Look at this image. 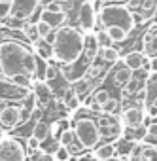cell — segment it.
Instances as JSON below:
<instances>
[{
    "mask_svg": "<svg viewBox=\"0 0 157 161\" xmlns=\"http://www.w3.org/2000/svg\"><path fill=\"white\" fill-rule=\"evenodd\" d=\"M110 72H112V80H114V84H116L117 87H123L125 84H129V82H131V78H133V70H129V68L123 64V61H117L116 64H112Z\"/></svg>",
    "mask_w": 157,
    "mask_h": 161,
    "instance_id": "cell-13",
    "label": "cell"
},
{
    "mask_svg": "<svg viewBox=\"0 0 157 161\" xmlns=\"http://www.w3.org/2000/svg\"><path fill=\"white\" fill-rule=\"evenodd\" d=\"M72 129L76 133V138L85 150H95L100 142H102V135L99 131V125L95 121V118L89 116H76L72 121Z\"/></svg>",
    "mask_w": 157,
    "mask_h": 161,
    "instance_id": "cell-4",
    "label": "cell"
},
{
    "mask_svg": "<svg viewBox=\"0 0 157 161\" xmlns=\"http://www.w3.org/2000/svg\"><path fill=\"white\" fill-rule=\"evenodd\" d=\"M119 161H121V159H119Z\"/></svg>",
    "mask_w": 157,
    "mask_h": 161,
    "instance_id": "cell-47",
    "label": "cell"
},
{
    "mask_svg": "<svg viewBox=\"0 0 157 161\" xmlns=\"http://www.w3.org/2000/svg\"><path fill=\"white\" fill-rule=\"evenodd\" d=\"M19 125H21L19 106H15L12 103H0V129L14 131Z\"/></svg>",
    "mask_w": 157,
    "mask_h": 161,
    "instance_id": "cell-9",
    "label": "cell"
},
{
    "mask_svg": "<svg viewBox=\"0 0 157 161\" xmlns=\"http://www.w3.org/2000/svg\"><path fill=\"white\" fill-rule=\"evenodd\" d=\"M140 44H142V49H144V53L148 57H155L157 55V34H153L149 29L140 38Z\"/></svg>",
    "mask_w": 157,
    "mask_h": 161,
    "instance_id": "cell-18",
    "label": "cell"
},
{
    "mask_svg": "<svg viewBox=\"0 0 157 161\" xmlns=\"http://www.w3.org/2000/svg\"><path fill=\"white\" fill-rule=\"evenodd\" d=\"M127 161H157V144L155 142H146L138 140L129 153Z\"/></svg>",
    "mask_w": 157,
    "mask_h": 161,
    "instance_id": "cell-11",
    "label": "cell"
},
{
    "mask_svg": "<svg viewBox=\"0 0 157 161\" xmlns=\"http://www.w3.org/2000/svg\"><path fill=\"white\" fill-rule=\"evenodd\" d=\"M57 140H59V144H61V146L68 148V146H70V144H74L78 138H76V133H74V129H72V127H64V129L61 131V135L57 136Z\"/></svg>",
    "mask_w": 157,
    "mask_h": 161,
    "instance_id": "cell-26",
    "label": "cell"
},
{
    "mask_svg": "<svg viewBox=\"0 0 157 161\" xmlns=\"http://www.w3.org/2000/svg\"><path fill=\"white\" fill-rule=\"evenodd\" d=\"M30 91L32 89L17 86L14 80L0 76V103H21L23 99H27Z\"/></svg>",
    "mask_w": 157,
    "mask_h": 161,
    "instance_id": "cell-8",
    "label": "cell"
},
{
    "mask_svg": "<svg viewBox=\"0 0 157 161\" xmlns=\"http://www.w3.org/2000/svg\"><path fill=\"white\" fill-rule=\"evenodd\" d=\"M44 114H46V108L42 104H36L34 110H32V116H30V121L36 123V121H42L44 119Z\"/></svg>",
    "mask_w": 157,
    "mask_h": 161,
    "instance_id": "cell-35",
    "label": "cell"
},
{
    "mask_svg": "<svg viewBox=\"0 0 157 161\" xmlns=\"http://www.w3.org/2000/svg\"><path fill=\"white\" fill-rule=\"evenodd\" d=\"M42 2H44V0H42Z\"/></svg>",
    "mask_w": 157,
    "mask_h": 161,
    "instance_id": "cell-46",
    "label": "cell"
},
{
    "mask_svg": "<svg viewBox=\"0 0 157 161\" xmlns=\"http://www.w3.org/2000/svg\"><path fill=\"white\" fill-rule=\"evenodd\" d=\"M97 125H99V131L102 135V138H106L108 142H116L123 136L125 133V127L121 123V118L117 114H102L99 112L97 116H93Z\"/></svg>",
    "mask_w": 157,
    "mask_h": 161,
    "instance_id": "cell-5",
    "label": "cell"
},
{
    "mask_svg": "<svg viewBox=\"0 0 157 161\" xmlns=\"http://www.w3.org/2000/svg\"><path fill=\"white\" fill-rule=\"evenodd\" d=\"M99 57H100L104 63H108V64L112 66V64H116V63L119 61V51H117L114 46H110V47H100Z\"/></svg>",
    "mask_w": 157,
    "mask_h": 161,
    "instance_id": "cell-25",
    "label": "cell"
},
{
    "mask_svg": "<svg viewBox=\"0 0 157 161\" xmlns=\"http://www.w3.org/2000/svg\"><path fill=\"white\" fill-rule=\"evenodd\" d=\"M97 23L100 25V29L106 27H121L127 32H133L134 27V19H133V10L127 8V4H104L99 12H97Z\"/></svg>",
    "mask_w": 157,
    "mask_h": 161,
    "instance_id": "cell-3",
    "label": "cell"
},
{
    "mask_svg": "<svg viewBox=\"0 0 157 161\" xmlns=\"http://www.w3.org/2000/svg\"><path fill=\"white\" fill-rule=\"evenodd\" d=\"M104 31H106V34L110 36V40H112L114 44H121V42H125V40L129 38V34H131V32H127V31L121 29V27H106Z\"/></svg>",
    "mask_w": 157,
    "mask_h": 161,
    "instance_id": "cell-24",
    "label": "cell"
},
{
    "mask_svg": "<svg viewBox=\"0 0 157 161\" xmlns=\"http://www.w3.org/2000/svg\"><path fill=\"white\" fill-rule=\"evenodd\" d=\"M36 161H55V159H53L51 153H44V155H42L40 159H36Z\"/></svg>",
    "mask_w": 157,
    "mask_h": 161,
    "instance_id": "cell-41",
    "label": "cell"
},
{
    "mask_svg": "<svg viewBox=\"0 0 157 161\" xmlns=\"http://www.w3.org/2000/svg\"><path fill=\"white\" fill-rule=\"evenodd\" d=\"M53 159L55 161H70L72 159V155H70V152H68V148H64V146H57V150L53 152Z\"/></svg>",
    "mask_w": 157,
    "mask_h": 161,
    "instance_id": "cell-32",
    "label": "cell"
},
{
    "mask_svg": "<svg viewBox=\"0 0 157 161\" xmlns=\"http://www.w3.org/2000/svg\"><path fill=\"white\" fill-rule=\"evenodd\" d=\"M144 86H146V82H142V80H138V78L133 76V78H131V82L125 84V86L121 87V93H123L125 99H131V97H136L138 91H140Z\"/></svg>",
    "mask_w": 157,
    "mask_h": 161,
    "instance_id": "cell-21",
    "label": "cell"
},
{
    "mask_svg": "<svg viewBox=\"0 0 157 161\" xmlns=\"http://www.w3.org/2000/svg\"><path fill=\"white\" fill-rule=\"evenodd\" d=\"M85 32L72 25H62L55 29L53 40V61L59 64H72L84 53Z\"/></svg>",
    "mask_w": 157,
    "mask_h": 161,
    "instance_id": "cell-2",
    "label": "cell"
},
{
    "mask_svg": "<svg viewBox=\"0 0 157 161\" xmlns=\"http://www.w3.org/2000/svg\"><path fill=\"white\" fill-rule=\"evenodd\" d=\"M29 153L25 144L10 135L0 136V161H27Z\"/></svg>",
    "mask_w": 157,
    "mask_h": 161,
    "instance_id": "cell-6",
    "label": "cell"
},
{
    "mask_svg": "<svg viewBox=\"0 0 157 161\" xmlns=\"http://www.w3.org/2000/svg\"><path fill=\"white\" fill-rule=\"evenodd\" d=\"M0 72L6 78L25 74L36 80V53L30 46L17 40L0 42Z\"/></svg>",
    "mask_w": 157,
    "mask_h": 161,
    "instance_id": "cell-1",
    "label": "cell"
},
{
    "mask_svg": "<svg viewBox=\"0 0 157 161\" xmlns=\"http://www.w3.org/2000/svg\"><path fill=\"white\" fill-rule=\"evenodd\" d=\"M42 0H12V15L21 21H30V17L38 12Z\"/></svg>",
    "mask_w": 157,
    "mask_h": 161,
    "instance_id": "cell-10",
    "label": "cell"
},
{
    "mask_svg": "<svg viewBox=\"0 0 157 161\" xmlns=\"http://www.w3.org/2000/svg\"><path fill=\"white\" fill-rule=\"evenodd\" d=\"M32 49H34V53H36L38 57H42L44 61H53V46H51L47 40L40 38L38 42L32 44Z\"/></svg>",
    "mask_w": 157,
    "mask_h": 161,
    "instance_id": "cell-20",
    "label": "cell"
},
{
    "mask_svg": "<svg viewBox=\"0 0 157 161\" xmlns=\"http://www.w3.org/2000/svg\"><path fill=\"white\" fill-rule=\"evenodd\" d=\"M149 63H151V72H157V55L149 57Z\"/></svg>",
    "mask_w": 157,
    "mask_h": 161,
    "instance_id": "cell-40",
    "label": "cell"
},
{
    "mask_svg": "<svg viewBox=\"0 0 157 161\" xmlns=\"http://www.w3.org/2000/svg\"><path fill=\"white\" fill-rule=\"evenodd\" d=\"M25 148H27V153H30V152H34V150H40V148H42V142H40L36 136L29 135V136H27V142H25Z\"/></svg>",
    "mask_w": 157,
    "mask_h": 161,
    "instance_id": "cell-34",
    "label": "cell"
},
{
    "mask_svg": "<svg viewBox=\"0 0 157 161\" xmlns=\"http://www.w3.org/2000/svg\"><path fill=\"white\" fill-rule=\"evenodd\" d=\"M30 135H32V136H36V138L44 144L47 138H51V135H49V123H46L44 119H42V121H36V123L32 125Z\"/></svg>",
    "mask_w": 157,
    "mask_h": 161,
    "instance_id": "cell-22",
    "label": "cell"
},
{
    "mask_svg": "<svg viewBox=\"0 0 157 161\" xmlns=\"http://www.w3.org/2000/svg\"><path fill=\"white\" fill-rule=\"evenodd\" d=\"M91 152H93V155H95L97 161H110V159L116 157V146H114V142H104V144L100 142Z\"/></svg>",
    "mask_w": 157,
    "mask_h": 161,
    "instance_id": "cell-17",
    "label": "cell"
},
{
    "mask_svg": "<svg viewBox=\"0 0 157 161\" xmlns=\"http://www.w3.org/2000/svg\"><path fill=\"white\" fill-rule=\"evenodd\" d=\"M44 10H47V12H62V6L57 2V0H49V2L44 4Z\"/></svg>",
    "mask_w": 157,
    "mask_h": 161,
    "instance_id": "cell-39",
    "label": "cell"
},
{
    "mask_svg": "<svg viewBox=\"0 0 157 161\" xmlns=\"http://www.w3.org/2000/svg\"><path fill=\"white\" fill-rule=\"evenodd\" d=\"M146 136L148 138H157V119L153 118V121L146 127Z\"/></svg>",
    "mask_w": 157,
    "mask_h": 161,
    "instance_id": "cell-38",
    "label": "cell"
},
{
    "mask_svg": "<svg viewBox=\"0 0 157 161\" xmlns=\"http://www.w3.org/2000/svg\"><path fill=\"white\" fill-rule=\"evenodd\" d=\"M12 15V2H0V19Z\"/></svg>",
    "mask_w": 157,
    "mask_h": 161,
    "instance_id": "cell-37",
    "label": "cell"
},
{
    "mask_svg": "<svg viewBox=\"0 0 157 161\" xmlns=\"http://www.w3.org/2000/svg\"><path fill=\"white\" fill-rule=\"evenodd\" d=\"M121 123L125 127V131H133V129H140L144 127V118H146V108L142 103H127L125 106H121Z\"/></svg>",
    "mask_w": 157,
    "mask_h": 161,
    "instance_id": "cell-7",
    "label": "cell"
},
{
    "mask_svg": "<svg viewBox=\"0 0 157 161\" xmlns=\"http://www.w3.org/2000/svg\"><path fill=\"white\" fill-rule=\"evenodd\" d=\"M72 91L80 97V99H85L87 95H91L93 84L89 82L85 76H82V78H78V80H74V82H72Z\"/></svg>",
    "mask_w": 157,
    "mask_h": 161,
    "instance_id": "cell-19",
    "label": "cell"
},
{
    "mask_svg": "<svg viewBox=\"0 0 157 161\" xmlns=\"http://www.w3.org/2000/svg\"><path fill=\"white\" fill-rule=\"evenodd\" d=\"M36 25H38V32H40V38H44V40H47V38L53 34V31H55V29H51V27H49L46 21H40V19L36 21Z\"/></svg>",
    "mask_w": 157,
    "mask_h": 161,
    "instance_id": "cell-33",
    "label": "cell"
},
{
    "mask_svg": "<svg viewBox=\"0 0 157 161\" xmlns=\"http://www.w3.org/2000/svg\"><path fill=\"white\" fill-rule=\"evenodd\" d=\"M155 119H157V116H155Z\"/></svg>",
    "mask_w": 157,
    "mask_h": 161,
    "instance_id": "cell-45",
    "label": "cell"
},
{
    "mask_svg": "<svg viewBox=\"0 0 157 161\" xmlns=\"http://www.w3.org/2000/svg\"><path fill=\"white\" fill-rule=\"evenodd\" d=\"M112 95H110V91H106V89H97L95 93H93V106L91 108H99V106H102L108 99H110Z\"/></svg>",
    "mask_w": 157,
    "mask_h": 161,
    "instance_id": "cell-28",
    "label": "cell"
},
{
    "mask_svg": "<svg viewBox=\"0 0 157 161\" xmlns=\"http://www.w3.org/2000/svg\"><path fill=\"white\" fill-rule=\"evenodd\" d=\"M95 38H97V42H99V46H100V47H110V46H114V42L110 40V36L106 34V31H104V29L97 31V32H95Z\"/></svg>",
    "mask_w": 157,
    "mask_h": 161,
    "instance_id": "cell-30",
    "label": "cell"
},
{
    "mask_svg": "<svg viewBox=\"0 0 157 161\" xmlns=\"http://www.w3.org/2000/svg\"><path fill=\"white\" fill-rule=\"evenodd\" d=\"M61 74H59V68L55 66V64H51V63H47V68H46V76H44V82H47V84H53L55 80L59 78Z\"/></svg>",
    "mask_w": 157,
    "mask_h": 161,
    "instance_id": "cell-29",
    "label": "cell"
},
{
    "mask_svg": "<svg viewBox=\"0 0 157 161\" xmlns=\"http://www.w3.org/2000/svg\"><path fill=\"white\" fill-rule=\"evenodd\" d=\"M64 127H66L64 119H55V121H51V123H49V135H51V138H57Z\"/></svg>",
    "mask_w": 157,
    "mask_h": 161,
    "instance_id": "cell-31",
    "label": "cell"
},
{
    "mask_svg": "<svg viewBox=\"0 0 157 161\" xmlns=\"http://www.w3.org/2000/svg\"><path fill=\"white\" fill-rule=\"evenodd\" d=\"M117 2H125V4H127V2H129V0H117Z\"/></svg>",
    "mask_w": 157,
    "mask_h": 161,
    "instance_id": "cell-43",
    "label": "cell"
},
{
    "mask_svg": "<svg viewBox=\"0 0 157 161\" xmlns=\"http://www.w3.org/2000/svg\"><path fill=\"white\" fill-rule=\"evenodd\" d=\"M78 23H80V29L87 34L95 31L97 25V6L91 2H84L78 10Z\"/></svg>",
    "mask_w": 157,
    "mask_h": 161,
    "instance_id": "cell-12",
    "label": "cell"
},
{
    "mask_svg": "<svg viewBox=\"0 0 157 161\" xmlns=\"http://www.w3.org/2000/svg\"><path fill=\"white\" fill-rule=\"evenodd\" d=\"M38 17H40V21H46L51 29H59V27L68 23V14L66 12H47V10H42Z\"/></svg>",
    "mask_w": 157,
    "mask_h": 161,
    "instance_id": "cell-14",
    "label": "cell"
},
{
    "mask_svg": "<svg viewBox=\"0 0 157 161\" xmlns=\"http://www.w3.org/2000/svg\"><path fill=\"white\" fill-rule=\"evenodd\" d=\"M84 2H91V4H97L99 0H84Z\"/></svg>",
    "mask_w": 157,
    "mask_h": 161,
    "instance_id": "cell-42",
    "label": "cell"
},
{
    "mask_svg": "<svg viewBox=\"0 0 157 161\" xmlns=\"http://www.w3.org/2000/svg\"><path fill=\"white\" fill-rule=\"evenodd\" d=\"M0 2H12V0H0Z\"/></svg>",
    "mask_w": 157,
    "mask_h": 161,
    "instance_id": "cell-44",
    "label": "cell"
},
{
    "mask_svg": "<svg viewBox=\"0 0 157 161\" xmlns=\"http://www.w3.org/2000/svg\"><path fill=\"white\" fill-rule=\"evenodd\" d=\"M144 108H146L148 116L155 118V116H157V97H155V99H148V103L144 104Z\"/></svg>",
    "mask_w": 157,
    "mask_h": 161,
    "instance_id": "cell-36",
    "label": "cell"
},
{
    "mask_svg": "<svg viewBox=\"0 0 157 161\" xmlns=\"http://www.w3.org/2000/svg\"><path fill=\"white\" fill-rule=\"evenodd\" d=\"M149 57L144 53V51H138V49H134V51H129V53H125V57H123V64L129 68V70H138V68H142V64L148 61Z\"/></svg>",
    "mask_w": 157,
    "mask_h": 161,
    "instance_id": "cell-16",
    "label": "cell"
},
{
    "mask_svg": "<svg viewBox=\"0 0 157 161\" xmlns=\"http://www.w3.org/2000/svg\"><path fill=\"white\" fill-rule=\"evenodd\" d=\"M21 31H23V34L27 36L29 44H34V42H38V40H40L38 25H36L34 21H25V23H23V27H21Z\"/></svg>",
    "mask_w": 157,
    "mask_h": 161,
    "instance_id": "cell-23",
    "label": "cell"
},
{
    "mask_svg": "<svg viewBox=\"0 0 157 161\" xmlns=\"http://www.w3.org/2000/svg\"><path fill=\"white\" fill-rule=\"evenodd\" d=\"M119 108H121V103L117 101V99H114V97H110L102 106H99L97 110L99 112H102V114H117L119 112Z\"/></svg>",
    "mask_w": 157,
    "mask_h": 161,
    "instance_id": "cell-27",
    "label": "cell"
},
{
    "mask_svg": "<svg viewBox=\"0 0 157 161\" xmlns=\"http://www.w3.org/2000/svg\"><path fill=\"white\" fill-rule=\"evenodd\" d=\"M99 51H100V46L95 38V32H87L85 34V44H84V53L82 57L85 59V63H93L97 57H99Z\"/></svg>",
    "mask_w": 157,
    "mask_h": 161,
    "instance_id": "cell-15",
    "label": "cell"
}]
</instances>
